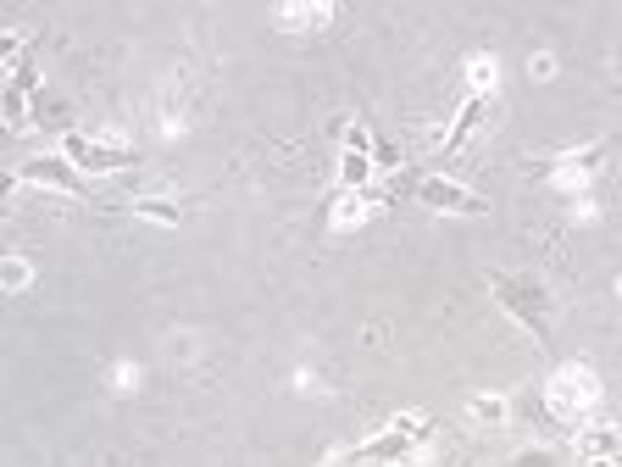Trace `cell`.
I'll use <instances>...</instances> for the list:
<instances>
[{
  "instance_id": "cell-1",
  "label": "cell",
  "mask_w": 622,
  "mask_h": 467,
  "mask_svg": "<svg viewBox=\"0 0 622 467\" xmlns=\"http://www.w3.org/2000/svg\"><path fill=\"white\" fill-rule=\"evenodd\" d=\"M540 401H545V412H550V424H556V429L584 424V417L600 406V373H595L589 362H561L550 379H545Z\"/></svg>"
},
{
  "instance_id": "cell-2",
  "label": "cell",
  "mask_w": 622,
  "mask_h": 467,
  "mask_svg": "<svg viewBox=\"0 0 622 467\" xmlns=\"http://www.w3.org/2000/svg\"><path fill=\"white\" fill-rule=\"evenodd\" d=\"M490 295H495L529 335H540V345L550 340V329H556V295L540 285L534 273H495V278H490Z\"/></svg>"
},
{
  "instance_id": "cell-3",
  "label": "cell",
  "mask_w": 622,
  "mask_h": 467,
  "mask_svg": "<svg viewBox=\"0 0 622 467\" xmlns=\"http://www.w3.org/2000/svg\"><path fill=\"white\" fill-rule=\"evenodd\" d=\"M422 440H428L422 417H395V424L378 434V440H367V445H356V451H345V456H333V467H395V462H406Z\"/></svg>"
},
{
  "instance_id": "cell-4",
  "label": "cell",
  "mask_w": 622,
  "mask_h": 467,
  "mask_svg": "<svg viewBox=\"0 0 622 467\" xmlns=\"http://www.w3.org/2000/svg\"><path fill=\"white\" fill-rule=\"evenodd\" d=\"M411 201L428 206V212H456V217H484V212H490L472 190H461V184L445 178V173H422V178H411Z\"/></svg>"
},
{
  "instance_id": "cell-5",
  "label": "cell",
  "mask_w": 622,
  "mask_h": 467,
  "mask_svg": "<svg viewBox=\"0 0 622 467\" xmlns=\"http://www.w3.org/2000/svg\"><path fill=\"white\" fill-rule=\"evenodd\" d=\"M62 156L73 167H84V173H128V167H139V151L106 146V139H89V134H67L62 139Z\"/></svg>"
},
{
  "instance_id": "cell-6",
  "label": "cell",
  "mask_w": 622,
  "mask_h": 467,
  "mask_svg": "<svg viewBox=\"0 0 622 467\" xmlns=\"http://www.w3.org/2000/svg\"><path fill=\"white\" fill-rule=\"evenodd\" d=\"M12 184H45V190H62V195H78V201L89 195V184L78 178V167L67 156H34L12 173Z\"/></svg>"
},
{
  "instance_id": "cell-7",
  "label": "cell",
  "mask_w": 622,
  "mask_h": 467,
  "mask_svg": "<svg viewBox=\"0 0 622 467\" xmlns=\"http://www.w3.org/2000/svg\"><path fill=\"white\" fill-rule=\"evenodd\" d=\"M600 156H606V146L595 139V146H584V151H561V156H550V162H540V173L534 178H545V184H567V190H579V184L600 167Z\"/></svg>"
},
{
  "instance_id": "cell-8",
  "label": "cell",
  "mask_w": 622,
  "mask_h": 467,
  "mask_svg": "<svg viewBox=\"0 0 622 467\" xmlns=\"http://www.w3.org/2000/svg\"><path fill=\"white\" fill-rule=\"evenodd\" d=\"M484 117H490V96H467V106L456 112V128L440 139V146H434V156H428V162H450V156L467 146V139H472V128L484 123Z\"/></svg>"
},
{
  "instance_id": "cell-9",
  "label": "cell",
  "mask_w": 622,
  "mask_h": 467,
  "mask_svg": "<svg viewBox=\"0 0 622 467\" xmlns=\"http://www.w3.org/2000/svg\"><path fill=\"white\" fill-rule=\"evenodd\" d=\"M572 451H579L584 462H617L622 456V434L617 429H584Z\"/></svg>"
},
{
  "instance_id": "cell-10",
  "label": "cell",
  "mask_w": 622,
  "mask_h": 467,
  "mask_svg": "<svg viewBox=\"0 0 622 467\" xmlns=\"http://www.w3.org/2000/svg\"><path fill=\"white\" fill-rule=\"evenodd\" d=\"M128 212H139V217H156V223H183V206H178V201H167V195L128 201Z\"/></svg>"
},
{
  "instance_id": "cell-11",
  "label": "cell",
  "mask_w": 622,
  "mask_h": 467,
  "mask_svg": "<svg viewBox=\"0 0 622 467\" xmlns=\"http://www.w3.org/2000/svg\"><path fill=\"white\" fill-rule=\"evenodd\" d=\"M506 395H472L467 401V417H472V424H506Z\"/></svg>"
},
{
  "instance_id": "cell-12",
  "label": "cell",
  "mask_w": 622,
  "mask_h": 467,
  "mask_svg": "<svg viewBox=\"0 0 622 467\" xmlns=\"http://www.w3.org/2000/svg\"><path fill=\"white\" fill-rule=\"evenodd\" d=\"M367 173H372V151H345V156H340V178H345V190H361Z\"/></svg>"
},
{
  "instance_id": "cell-13",
  "label": "cell",
  "mask_w": 622,
  "mask_h": 467,
  "mask_svg": "<svg viewBox=\"0 0 622 467\" xmlns=\"http://www.w3.org/2000/svg\"><path fill=\"white\" fill-rule=\"evenodd\" d=\"M356 217H367V195H361V190H345L340 201H333V217H328V223H333V228H351Z\"/></svg>"
},
{
  "instance_id": "cell-14",
  "label": "cell",
  "mask_w": 622,
  "mask_h": 467,
  "mask_svg": "<svg viewBox=\"0 0 622 467\" xmlns=\"http://www.w3.org/2000/svg\"><path fill=\"white\" fill-rule=\"evenodd\" d=\"M106 384H112L117 395H128V390H139V384H145V367H139V362H112Z\"/></svg>"
},
{
  "instance_id": "cell-15",
  "label": "cell",
  "mask_w": 622,
  "mask_h": 467,
  "mask_svg": "<svg viewBox=\"0 0 622 467\" xmlns=\"http://www.w3.org/2000/svg\"><path fill=\"white\" fill-rule=\"evenodd\" d=\"M506 467H561V451L556 445H529V451H517Z\"/></svg>"
},
{
  "instance_id": "cell-16",
  "label": "cell",
  "mask_w": 622,
  "mask_h": 467,
  "mask_svg": "<svg viewBox=\"0 0 622 467\" xmlns=\"http://www.w3.org/2000/svg\"><path fill=\"white\" fill-rule=\"evenodd\" d=\"M467 84H472V96H490V89H495V62L490 56H472L467 62Z\"/></svg>"
},
{
  "instance_id": "cell-17",
  "label": "cell",
  "mask_w": 622,
  "mask_h": 467,
  "mask_svg": "<svg viewBox=\"0 0 622 467\" xmlns=\"http://www.w3.org/2000/svg\"><path fill=\"white\" fill-rule=\"evenodd\" d=\"M0 278H7V295H23L34 285V267L23 256H7V273H0Z\"/></svg>"
},
{
  "instance_id": "cell-18",
  "label": "cell",
  "mask_w": 622,
  "mask_h": 467,
  "mask_svg": "<svg viewBox=\"0 0 622 467\" xmlns=\"http://www.w3.org/2000/svg\"><path fill=\"white\" fill-rule=\"evenodd\" d=\"M328 17H333L328 7H283L278 12V23H328Z\"/></svg>"
},
{
  "instance_id": "cell-19",
  "label": "cell",
  "mask_w": 622,
  "mask_h": 467,
  "mask_svg": "<svg viewBox=\"0 0 622 467\" xmlns=\"http://www.w3.org/2000/svg\"><path fill=\"white\" fill-rule=\"evenodd\" d=\"M529 73H534V78H556V62H550V56H534Z\"/></svg>"
},
{
  "instance_id": "cell-20",
  "label": "cell",
  "mask_w": 622,
  "mask_h": 467,
  "mask_svg": "<svg viewBox=\"0 0 622 467\" xmlns=\"http://www.w3.org/2000/svg\"><path fill=\"white\" fill-rule=\"evenodd\" d=\"M617 295H622V278H617Z\"/></svg>"
}]
</instances>
